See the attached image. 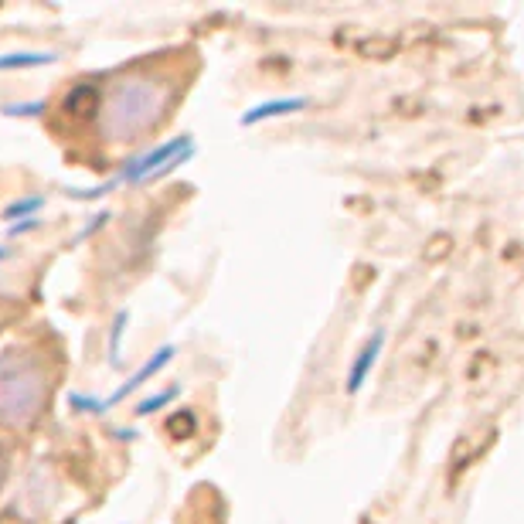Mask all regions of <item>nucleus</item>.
Here are the masks:
<instances>
[{
    "label": "nucleus",
    "instance_id": "1",
    "mask_svg": "<svg viewBox=\"0 0 524 524\" xmlns=\"http://www.w3.org/2000/svg\"><path fill=\"white\" fill-rule=\"evenodd\" d=\"M174 103V86L160 75L130 72L116 79L96 106V133L106 143L140 140L164 120Z\"/></svg>",
    "mask_w": 524,
    "mask_h": 524
},
{
    "label": "nucleus",
    "instance_id": "2",
    "mask_svg": "<svg viewBox=\"0 0 524 524\" xmlns=\"http://www.w3.org/2000/svg\"><path fill=\"white\" fill-rule=\"evenodd\" d=\"M48 402V371L35 354H4L0 358V422L28 426Z\"/></svg>",
    "mask_w": 524,
    "mask_h": 524
},
{
    "label": "nucleus",
    "instance_id": "3",
    "mask_svg": "<svg viewBox=\"0 0 524 524\" xmlns=\"http://www.w3.org/2000/svg\"><path fill=\"white\" fill-rule=\"evenodd\" d=\"M177 150H191V140L181 137V140H171V143H164V147L150 150V154L140 157L133 167H126L120 181H143V177H150V174H157V171H171L174 164H181V160L174 157Z\"/></svg>",
    "mask_w": 524,
    "mask_h": 524
},
{
    "label": "nucleus",
    "instance_id": "4",
    "mask_svg": "<svg viewBox=\"0 0 524 524\" xmlns=\"http://www.w3.org/2000/svg\"><path fill=\"white\" fill-rule=\"evenodd\" d=\"M382 344H385V331H375V337L371 341H365V348L358 351V358H354L351 365V375H348V392H361V385L368 382L371 368H375L378 354H382Z\"/></svg>",
    "mask_w": 524,
    "mask_h": 524
},
{
    "label": "nucleus",
    "instance_id": "5",
    "mask_svg": "<svg viewBox=\"0 0 524 524\" xmlns=\"http://www.w3.org/2000/svg\"><path fill=\"white\" fill-rule=\"evenodd\" d=\"M174 358V348H164V351H157V358H150L147 361V365H143L140 371H137V375H133L130 378V382H126V385H120V388H116V392L113 395H109V399L106 402H96V409L99 412H103V409H109V405H116V402H123L126 399V395H130V392H137V388L143 385V382H147V378H154L157 375V371L160 368H164L167 365V361H171Z\"/></svg>",
    "mask_w": 524,
    "mask_h": 524
},
{
    "label": "nucleus",
    "instance_id": "6",
    "mask_svg": "<svg viewBox=\"0 0 524 524\" xmlns=\"http://www.w3.org/2000/svg\"><path fill=\"white\" fill-rule=\"evenodd\" d=\"M300 106H307V99H276V103H262V106L252 109V113H245L242 123L252 126V123H259V120H269V116L293 113V109H300Z\"/></svg>",
    "mask_w": 524,
    "mask_h": 524
},
{
    "label": "nucleus",
    "instance_id": "7",
    "mask_svg": "<svg viewBox=\"0 0 524 524\" xmlns=\"http://www.w3.org/2000/svg\"><path fill=\"white\" fill-rule=\"evenodd\" d=\"M55 62V55H41V52H14V55H0V72L4 69H35V65H48Z\"/></svg>",
    "mask_w": 524,
    "mask_h": 524
},
{
    "label": "nucleus",
    "instance_id": "8",
    "mask_svg": "<svg viewBox=\"0 0 524 524\" xmlns=\"http://www.w3.org/2000/svg\"><path fill=\"white\" fill-rule=\"evenodd\" d=\"M171 399H174V388H171V392H164V395H157V399H147V402H143L140 409H137V416H147V412H154L157 405H164V402H171Z\"/></svg>",
    "mask_w": 524,
    "mask_h": 524
},
{
    "label": "nucleus",
    "instance_id": "9",
    "mask_svg": "<svg viewBox=\"0 0 524 524\" xmlns=\"http://www.w3.org/2000/svg\"><path fill=\"white\" fill-rule=\"evenodd\" d=\"M38 205H41V198H31V201H24V205H14L11 211H7V218L24 215V211H31V208H38Z\"/></svg>",
    "mask_w": 524,
    "mask_h": 524
},
{
    "label": "nucleus",
    "instance_id": "10",
    "mask_svg": "<svg viewBox=\"0 0 524 524\" xmlns=\"http://www.w3.org/2000/svg\"><path fill=\"white\" fill-rule=\"evenodd\" d=\"M0 480H4V463H0Z\"/></svg>",
    "mask_w": 524,
    "mask_h": 524
}]
</instances>
